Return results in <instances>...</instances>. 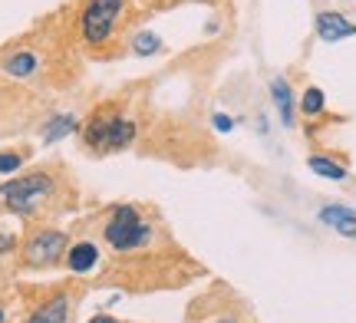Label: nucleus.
Segmentation results:
<instances>
[{
    "mask_svg": "<svg viewBox=\"0 0 356 323\" xmlns=\"http://www.w3.org/2000/svg\"><path fill=\"white\" fill-rule=\"evenodd\" d=\"M136 139V122L119 113H92L83 129V142L92 152H122Z\"/></svg>",
    "mask_w": 356,
    "mask_h": 323,
    "instance_id": "f257e3e1",
    "label": "nucleus"
},
{
    "mask_svg": "<svg viewBox=\"0 0 356 323\" xmlns=\"http://www.w3.org/2000/svg\"><path fill=\"white\" fill-rule=\"evenodd\" d=\"M102 234L113 251H136V247H145L152 241V228L142 221V215L132 205H115Z\"/></svg>",
    "mask_w": 356,
    "mask_h": 323,
    "instance_id": "f03ea898",
    "label": "nucleus"
},
{
    "mask_svg": "<svg viewBox=\"0 0 356 323\" xmlns=\"http://www.w3.org/2000/svg\"><path fill=\"white\" fill-rule=\"evenodd\" d=\"M53 194V179L43 175V172H30V175H20V179L0 185V198L3 205L10 208L13 215H33L37 205L43 198Z\"/></svg>",
    "mask_w": 356,
    "mask_h": 323,
    "instance_id": "7ed1b4c3",
    "label": "nucleus"
},
{
    "mask_svg": "<svg viewBox=\"0 0 356 323\" xmlns=\"http://www.w3.org/2000/svg\"><path fill=\"white\" fill-rule=\"evenodd\" d=\"M126 7V0H89L83 7V17H79V30H83V40L92 43V47H102L109 43L115 30V20Z\"/></svg>",
    "mask_w": 356,
    "mask_h": 323,
    "instance_id": "20e7f679",
    "label": "nucleus"
},
{
    "mask_svg": "<svg viewBox=\"0 0 356 323\" xmlns=\"http://www.w3.org/2000/svg\"><path fill=\"white\" fill-rule=\"evenodd\" d=\"M66 251V234L63 231H37L24 247V258L30 267H47L56 264L60 254Z\"/></svg>",
    "mask_w": 356,
    "mask_h": 323,
    "instance_id": "39448f33",
    "label": "nucleus"
},
{
    "mask_svg": "<svg viewBox=\"0 0 356 323\" xmlns=\"http://www.w3.org/2000/svg\"><path fill=\"white\" fill-rule=\"evenodd\" d=\"M353 33H356V26L346 20L343 13H337V10L317 13V37L320 40L337 43V40H346V37H353Z\"/></svg>",
    "mask_w": 356,
    "mask_h": 323,
    "instance_id": "423d86ee",
    "label": "nucleus"
},
{
    "mask_svg": "<svg viewBox=\"0 0 356 323\" xmlns=\"http://www.w3.org/2000/svg\"><path fill=\"white\" fill-rule=\"evenodd\" d=\"M96 264H99V247L92 241H79V245H73L66 251V267L73 274H89Z\"/></svg>",
    "mask_w": 356,
    "mask_h": 323,
    "instance_id": "0eeeda50",
    "label": "nucleus"
},
{
    "mask_svg": "<svg viewBox=\"0 0 356 323\" xmlns=\"http://www.w3.org/2000/svg\"><path fill=\"white\" fill-rule=\"evenodd\" d=\"M270 99H274V106H277L280 122L291 129L293 126V96H291V83H287L284 76L270 79Z\"/></svg>",
    "mask_w": 356,
    "mask_h": 323,
    "instance_id": "6e6552de",
    "label": "nucleus"
},
{
    "mask_svg": "<svg viewBox=\"0 0 356 323\" xmlns=\"http://www.w3.org/2000/svg\"><path fill=\"white\" fill-rule=\"evenodd\" d=\"M66 313H70V300H66V294H56L53 300H47L43 307L30 313L26 323H66Z\"/></svg>",
    "mask_w": 356,
    "mask_h": 323,
    "instance_id": "1a4fd4ad",
    "label": "nucleus"
},
{
    "mask_svg": "<svg viewBox=\"0 0 356 323\" xmlns=\"http://www.w3.org/2000/svg\"><path fill=\"white\" fill-rule=\"evenodd\" d=\"M76 129H79L76 116L56 113V116H50L47 122H43V142H60V139H66V135H73Z\"/></svg>",
    "mask_w": 356,
    "mask_h": 323,
    "instance_id": "9d476101",
    "label": "nucleus"
},
{
    "mask_svg": "<svg viewBox=\"0 0 356 323\" xmlns=\"http://www.w3.org/2000/svg\"><path fill=\"white\" fill-rule=\"evenodd\" d=\"M3 69L10 73V76L17 79H24L30 76L33 69H37V53H30V50H20V53H10L7 60H3Z\"/></svg>",
    "mask_w": 356,
    "mask_h": 323,
    "instance_id": "9b49d317",
    "label": "nucleus"
},
{
    "mask_svg": "<svg viewBox=\"0 0 356 323\" xmlns=\"http://www.w3.org/2000/svg\"><path fill=\"white\" fill-rule=\"evenodd\" d=\"M307 165H310V172L320 175V179H330V181H343L346 179V168L340 165V162H333L330 156H310L307 158Z\"/></svg>",
    "mask_w": 356,
    "mask_h": 323,
    "instance_id": "f8f14e48",
    "label": "nucleus"
},
{
    "mask_svg": "<svg viewBox=\"0 0 356 323\" xmlns=\"http://www.w3.org/2000/svg\"><path fill=\"white\" fill-rule=\"evenodd\" d=\"M323 106H327V96H323V90H317V86L304 90V96H300V113H304L307 119L320 116V113H323Z\"/></svg>",
    "mask_w": 356,
    "mask_h": 323,
    "instance_id": "ddd939ff",
    "label": "nucleus"
},
{
    "mask_svg": "<svg viewBox=\"0 0 356 323\" xmlns=\"http://www.w3.org/2000/svg\"><path fill=\"white\" fill-rule=\"evenodd\" d=\"M159 47H162V40L152 30H142V33L132 37V53L136 56H152V53H159Z\"/></svg>",
    "mask_w": 356,
    "mask_h": 323,
    "instance_id": "4468645a",
    "label": "nucleus"
},
{
    "mask_svg": "<svg viewBox=\"0 0 356 323\" xmlns=\"http://www.w3.org/2000/svg\"><path fill=\"white\" fill-rule=\"evenodd\" d=\"M356 211L353 208H346V205H327V208H320V221L323 224H330V228H337L340 221H346V218H353Z\"/></svg>",
    "mask_w": 356,
    "mask_h": 323,
    "instance_id": "2eb2a0df",
    "label": "nucleus"
},
{
    "mask_svg": "<svg viewBox=\"0 0 356 323\" xmlns=\"http://www.w3.org/2000/svg\"><path fill=\"white\" fill-rule=\"evenodd\" d=\"M20 165H24L20 152H0V175H10V172H17Z\"/></svg>",
    "mask_w": 356,
    "mask_h": 323,
    "instance_id": "dca6fc26",
    "label": "nucleus"
},
{
    "mask_svg": "<svg viewBox=\"0 0 356 323\" xmlns=\"http://www.w3.org/2000/svg\"><path fill=\"white\" fill-rule=\"evenodd\" d=\"M211 126H215L218 132H231V129H234V119L225 116V113H218V116L211 119Z\"/></svg>",
    "mask_w": 356,
    "mask_h": 323,
    "instance_id": "f3484780",
    "label": "nucleus"
},
{
    "mask_svg": "<svg viewBox=\"0 0 356 323\" xmlns=\"http://www.w3.org/2000/svg\"><path fill=\"white\" fill-rule=\"evenodd\" d=\"M13 247V238L10 234H0V254H3V251H10Z\"/></svg>",
    "mask_w": 356,
    "mask_h": 323,
    "instance_id": "a211bd4d",
    "label": "nucleus"
},
{
    "mask_svg": "<svg viewBox=\"0 0 356 323\" xmlns=\"http://www.w3.org/2000/svg\"><path fill=\"white\" fill-rule=\"evenodd\" d=\"M89 323H119V320H113V317H106V313H99V317H92Z\"/></svg>",
    "mask_w": 356,
    "mask_h": 323,
    "instance_id": "6ab92c4d",
    "label": "nucleus"
},
{
    "mask_svg": "<svg viewBox=\"0 0 356 323\" xmlns=\"http://www.w3.org/2000/svg\"><path fill=\"white\" fill-rule=\"evenodd\" d=\"M195 3H215V0H195Z\"/></svg>",
    "mask_w": 356,
    "mask_h": 323,
    "instance_id": "aec40b11",
    "label": "nucleus"
},
{
    "mask_svg": "<svg viewBox=\"0 0 356 323\" xmlns=\"http://www.w3.org/2000/svg\"><path fill=\"white\" fill-rule=\"evenodd\" d=\"M0 323H3V310H0Z\"/></svg>",
    "mask_w": 356,
    "mask_h": 323,
    "instance_id": "412c9836",
    "label": "nucleus"
},
{
    "mask_svg": "<svg viewBox=\"0 0 356 323\" xmlns=\"http://www.w3.org/2000/svg\"><path fill=\"white\" fill-rule=\"evenodd\" d=\"M221 323H231V320H221Z\"/></svg>",
    "mask_w": 356,
    "mask_h": 323,
    "instance_id": "4be33fe9",
    "label": "nucleus"
}]
</instances>
